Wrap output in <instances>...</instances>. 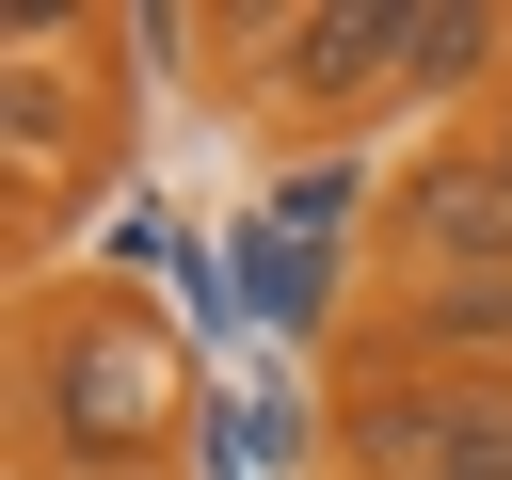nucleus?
Instances as JSON below:
<instances>
[{"label":"nucleus","mask_w":512,"mask_h":480,"mask_svg":"<svg viewBox=\"0 0 512 480\" xmlns=\"http://www.w3.org/2000/svg\"><path fill=\"white\" fill-rule=\"evenodd\" d=\"M16 448L32 480H176L192 352L144 288H48L16 320Z\"/></svg>","instance_id":"1"},{"label":"nucleus","mask_w":512,"mask_h":480,"mask_svg":"<svg viewBox=\"0 0 512 480\" xmlns=\"http://www.w3.org/2000/svg\"><path fill=\"white\" fill-rule=\"evenodd\" d=\"M336 448L368 480H512V384H448V368H352Z\"/></svg>","instance_id":"2"},{"label":"nucleus","mask_w":512,"mask_h":480,"mask_svg":"<svg viewBox=\"0 0 512 480\" xmlns=\"http://www.w3.org/2000/svg\"><path fill=\"white\" fill-rule=\"evenodd\" d=\"M48 48H64V32L32 16L16 64H0V192H16V240H32V256H48V224L80 208V176L112 160V96H96L80 64H48Z\"/></svg>","instance_id":"3"},{"label":"nucleus","mask_w":512,"mask_h":480,"mask_svg":"<svg viewBox=\"0 0 512 480\" xmlns=\"http://www.w3.org/2000/svg\"><path fill=\"white\" fill-rule=\"evenodd\" d=\"M384 96H400V0H288L256 112L272 128H368Z\"/></svg>","instance_id":"4"},{"label":"nucleus","mask_w":512,"mask_h":480,"mask_svg":"<svg viewBox=\"0 0 512 480\" xmlns=\"http://www.w3.org/2000/svg\"><path fill=\"white\" fill-rule=\"evenodd\" d=\"M368 368H448V384H512V272H400L368 320Z\"/></svg>","instance_id":"5"},{"label":"nucleus","mask_w":512,"mask_h":480,"mask_svg":"<svg viewBox=\"0 0 512 480\" xmlns=\"http://www.w3.org/2000/svg\"><path fill=\"white\" fill-rule=\"evenodd\" d=\"M384 256L400 272H512V176L480 144H432L400 176V208H384Z\"/></svg>","instance_id":"6"},{"label":"nucleus","mask_w":512,"mask_h":480,"mask_svg":"<svg viewBox=\"0 0 512 480\" xmlns=\"http://www.w3.org/2000/svg\"><path fill=\"white\" fill-rule=\"evenodd\" d=\"M400 96H512V0H400Z\"/></svg>","instance_id":"7"},{"label":"nucleus","mask_w":512,"mask_h":480,"mask_svg":"<svg viewBox=\"0 0 512 480\" xmlns=\"http://www.w3.org/2000/svg\"><path fill=\"white\" fill-rule=\"evenodd\" d=\"M480 160H496V176H512V96H496V112H480Z\"/></svg>","instance_id":"8"}]
</instances>
